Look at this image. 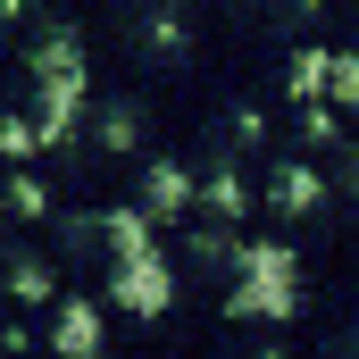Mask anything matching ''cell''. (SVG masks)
<instances>
[{"instance_id": "cell-1", "label": "cell", "mask_w": 359, "mask_h": 359, "mask_svg": "<svg viewBox=\"0 0 359 359\" xmlns=\"http://www.w3.org/2000/svg\"><path fill=\"white\" fill-rule=\"evenodd\" d=\"M292 292H301V276H292V259L284 251H251L243 259V292H234V309H292Z\"/></svg>"}, {"instance_id": "cell-2", "label": "cell", "mask_w": 359, "mask_h": 359, "mask_svg": "<svg viewBox=\"0 0 359 359\" xmlns=\"http://www.w3.org/2000/svg\"><path fill=\"white\" fill-rule=\"evenodd\" d=\"M126 301H134V309H159V301H168V276H159V259H134V276H126Z\"/></svg>"}, {"instance_id": "cell-3", "label": "cell", "mask_w": 359, "mask_h": 359, "mask_svg": "<svg viewBox=\"0 0 359 359\" xmlns=\"http://www.w3.org/2000/svg\"><path fill=\"white\" fill-rule=\"evenodd\" d=\"M276 201H284V209H318V176H309V168H284V176H276Z\"/></svg>"}, {"instance_id": "cell-4", "label": "cell", "mask_w": 359, "mask_h": 359, "mask_svg": "<svg viewBox=\"0 0 359 359\" xmlns=\"http://www.w3.org/2000/svg\"><path fill=\"white\" fill-rule=\"evenodd\" d=\"M59 343H67L76 359L92 351V309H67V318H59Z\"/></svg>"}]
</instances>
